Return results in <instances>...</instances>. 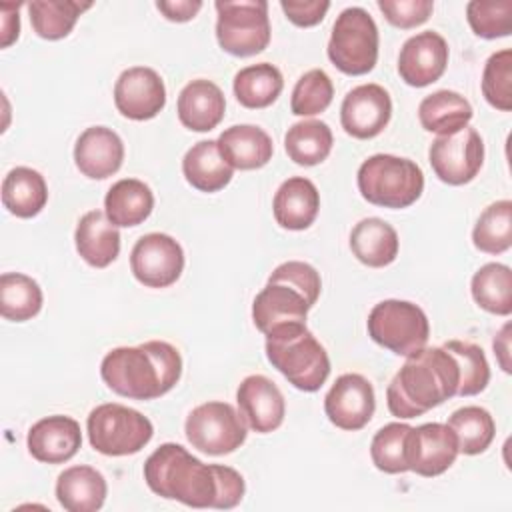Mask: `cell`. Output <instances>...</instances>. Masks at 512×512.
<instances>
[{
    "instance_id": "cell-1",
    "label": "cell",
    "mask_w": 512,
    "mask_h": 512,
    "mask_svg": "<svg viewBox=\"0 0 512 512\" xmlns=\"http://www.w3.org/2000/svg\"><path fill=\"white\" fill-rule=\"evenodd\" d=\"M148 488L168 500L190 508L230 510L244 496V478L230 466L204 464L184 446L166 442L144 462Z\"/></svg>"
},
{
    "instance_id": "cell-2",
    "label": "cell",
    "mask_w": 512,
    "mask_h": 512,
    "mask_svg": "<svg viewBox=\"0 0 512 512\" xmlns=\"http://www.w3.org/2000/svg\"><path fill=\"white\" fill-rule=\"evenodd\" d=\"M182 374V356L170 342L148 340L140 346L110 350L100 364V376L118 396L154 400L170 392Z\"/></svg>"
},
{
    "instance_id": "cell-3",
    "label": "cell",
    "mask_w": 512,
    "mask_h": 512,
    "mask_svg": "<svg viewBox=\"0 0 512 512\" xmlns=\"http://www.w3.org/2000/svg\"><path fill=\"white\" fill-rule=\"evenodd\" d=\"M456 360L442 346L420 348L406 356L386 388L388 410L396 418H416L458 394Z\"/></svg>"
},
{
    "instance_id": "cell-4",
    "label": "cell",
    "mask_w": 512,
    "mask_h": 512,
    "mask_svg": "<svg viewBox=\"0 0 512 512\" xmlns=\"http://www.w3.org/2000/svg\"><path fill=\"white\" fill-rule=\"evenodd\" d=\"M266 358L294 388L304 392L320 390L330 374L328 352L306 324L266 336Z\"/></svg>"
},
{
    "instance_id": "cell-5",
    "label": "cell",
    "mask_w": 512,
    "mask_h": 512,
    "mask_svg": "<svg viewBox=\"0 0 512 512\" xmlns=\"http://www.w3.org/2000/svg\"><path fill=\"white\" fill-rule=\"evenodd\" d=\"M358 190L364 200L384 208H408L424 190L422 168L394 154H374L358 168Z\"/></svg>"
},
{
    "instance_id": "cell-6",
    "label": "cell",
    "mask_w": 512,
    "mask_h": 512,
    "mask_svg": "<svg viewBox=\"0 0 512 512\" xmlns=\"http://www.w3.org/2000/svg\"><path fill=\"white\" fill-rule=\"evenodd\" d=\"M86 432L96 452L104 456H128L140 452L152 440L154 426L142 412L108 402L90 410Z\"/></svg>"
},
{
    "instance_id": "cell-7",
    "label": "cell",
    "mask_w": 512,
    "mask_h": 512,
    "mask_svg": "<svg viewBox=\"0 0 512 512\" xmlns=\"http://www.w3.org/2000/svg\"><path fill=\"white\" fill-rule=\"evenodd\" d=\"M378 26L360 6L342 10L332 26L328 40V58L344 74H368L378 60Z\"/></svg>"
},
{
    "instance_id": "cell-8",
    "label": "cell",
    "mask_w": 512,
    "mask_h": 512,
    "mask_svg": "<svg viewBox=\"0 0 512 512\" xmlns=\"http://www.w3.org/2000/svg\"><path fill=\"white\" fill-rule=\"evenodd\" d=\"M216 40L232 56L246 58L262 52L270 42L268 2L264 0H218Z\"/></svg>"
},
{
    "instance_id": "cell-9",
    "label": "cell",
    "mask_w": 512,
    "mask_h": 512,
    "mask_svg": "<svg viewBox=\"0 0 512 512\" xmlns=\"http://www.w3.org/2000/svg\"><path fill=\"white\" fill-rule=\"evenodd\" d=\"M368 336L398 356H410L426 346L430 324L424 310L408 300H382L366 320Z\"/></svg>"
},
{
    "instance_id": "cell-10",
    "label": "cell",
    "mask_w": 512,
    "mask_h": 512,
    "mask_svg": "<svg viewBox=\"0 0 512 512\" xmlns=\"http://www.w3.org/2000/svg\"><path fill=\"white\" fill-rule=\"evenodd\" d=\"M184 432L192 448L222 456L238 450L246 440V422L228 402H204L196 406L184 424Z\"/></svg>"
},
{
    "instance_id": "cell-11",
    "label": "cell",
    "mask_w": 512,
    "mask_h": 512,
    "mask_svg": "<svg viewBox=\"0 0 512 512\" xmlns=\"http://www.w3.org/2000/svg\"><path fill=\"white\" fill-rule=\"evenodd\" d=\"M434 174L450 186H462L476 178L484 162V142L478 130L466 126L454 134L438 136L428 150Z\"/></svg>"
},
{
    "instance_id": "cell-12",
    "label": "cell",
    "mask_w": 512,
    "mask_h": 512,
    "mask_svg": "<svg viewBox=\"0 0 512 512\" xmlns=\"http://www.w3.org/2000/svg\"><path fill=\"white\" fill-rule=\"evenodd\" d=\"M130 270L148 288L172 286L184 270V250L168 234H144L130 252Z\"/></svg>"
},
{
    "instance_id": "cell-13",
    "label": "cell",
    "mask_w": 512,
    "mask_h": 512,
    "mask_svg": "<svg viewBox=\"0 0 512 512\" xmlns=\"http://www.w3.org/2000/svg\"><path fill=\"white\" fill-rule=\"evenodd\" d=\"M460 454L458 440L448 424L428 422L408 432L406 464L408 470L432 478L444 474Z\"/></svg>"
},
{
    "instance_id": "cell-14",
    "label": "cell",
    "mask_w": 512,
    "mask_h": 512,
    "mask_svg": "<svg viewBox=\"0 0 512 512\" xmlns=\"http://www.w3.org/2000/svg\"><path fill=\"white\" fill-rule=\"evenodd\" d=\"M376 396L368 378L350 372L336 378L324 398V412L328 420L342 430L364 428L374 414Z\"/></svg>"
},
{
    "instance_id": "cell-15",
    "label": "cell",
    "mask_w": 512,
    "mask_h": 512,
    "mask_svg": "<svg viewBox=\"0 0 512 512\" xmlns=\"http://www.w3.org/2000/svg\"><path fill=\"white\" fill-rule=\"evenodd\" d=\"M392 100L380 84H360L352 88L340 106V122L346 134L358 140L378 136L390 122Z\"/></svg>"
},
{
    "instance_id": "cell-16",
    "label": "cell",
    "mask_w": 512,
    "mask_h": 512,
    "mask_svg": "<svg viewBox=\"0 0 512 512\" xmlns=\"http://www.w3.org/2000/svg\"><path fill=\"white\" fill-rule=\"evenodd\" d=\"M114 104L124 118L150 120L166 104L164 80L148 66L126 68L114 84Z\"/></svg>"
},
{
    "instance_id": "cell-17",
    "label": "cell",
    "mask_w": 512,
    "mask_h": 512,
    "mask_svg": "<svg viewBox=\"0 0 512 512\" xmlns=\"http://www.w3.org/2000/svg\"><path fill=\"white\" fill-rule=\"evenodd\" d=\"M448 44L434 30H424L410 36L398 54V74L414 88H424L436 82L448 66Z\"/></svg>"
},
{
    "instance_id": "cell-18",
    "label": "cell",
    "mask_w": 512,
    "mask_h": 512,
    "mask_svg": "<svg viewBox=\"0 0 512 512\" xmlns=\"http://www.w3.org/2000/svg\"><path fill=\"white\" fill-rule=\"evenodd\" d=\"M310 308L308 300L292 286L266 282L252 302V320L264 336H270L278 330L306 324Z\"/></svg>"
},
{
    "instance_id": "cell-19",
    "label": "cell",
    "mask_w": 512,
    "mask_h": 512,
    "mask_svg": "<svg viewBox=\"0 0 512 512\" xmlns=\"http://www.w3.org/2000/svg\"><path fill=\"white\" fill-rule=\"evenodd\" d=\"M236 402L246 426L258 434L274 432L284 422V396L268 376H246L236 390Z\"/></svg>"
},
{
    "instance_id": "cell-20",
    "label": "cell",
    "mask_w": 512,
    "mask_h": 512,
    "mask_svg": "<svg viewBox=\"0 0 512 512\" xmlns=\"http://www.w3.org/2000/svg\"><path fill=\"white\" fill-rule=\"evenodd\" d=\"M28 452L32 458L44 464H62L68 462L82 444L80 424L62 414L46 416L32 424L26 436Z\"/></svg>"
},
{
    "instance_id": "cell-21",
    "label": "cell",
    "mask_w": 512,
    "mask_h": 512,
    "mask_svg": "<svg viewBox=\"0 0 512 512\" xmlns=\"http://www.w3.org/2000/svg\"><path fill=\"white\" fill-rule=\"evenodd\" d=\"M124 160V142L122 138L106 126L86 128L74 144V162L76 168L92 178L104 180L116 174Z\"/></svg>"
},
{
    "instance_id": "cell-22",
    "label": "cell",
    "mask_w": 512,
    "mask_h": 512,
    "mask_svg": "<svg viewBox=\"0 0 512 512\" xmlns=\"http://www.w3.org/2000/svg\"><path fill=\"white\" fill-rule=\"evenodd\" d=\"M176 110L182 126L188 130L210 132L222 122L226 100L222 90L212 80L198 78L180 90Z\"/></svg>"
},
{
    "instance_id": "cell-23",
    "label": "cell",
    "mask_w": 512,
    "mask_h": 512,
    "mask_svg": "<svg viewBox=\"0 0 512 512\" xmlns=\"http://www.w3.org/2000/svg\"><path fill=\"white\" fill-rule=\"evenodd\" d=\"M74 242L80 258L92 268H106L120 254L118 226L102 210H90L78 220Z\"/></svg>"
},
{
    "instance_id": "cell-24",
    "label": "cell",
    "mask_w": 512,
    "mask_h": 512,
    "mask_svg": "<svg viewBox=\"0 0 512 512\" xmlns=\"http://www.w3.org/2000/svg\"><path fill=\"white\" fill-rule=\"evenodd\" d=\"M320 194L312 180L292 176L280 184L274 194L272 212L286 230H306L318 216Z\"/></svg>"
},
{
    "instance_id": "cell-25",
    "label": "cell",
    "mask_w": 512,
    "mask_h": 512,
    "mask_svg": "<svg viewBox=\"0 0 512 512\" xmlns=\"http://www.w3.org/2000/svg\"><path fill=\"white\" fill-rule=\"evenodd\" d=\"M218 148L224 160L238 170H256L270 162L272 138L254 124H236L218 136Z\"/></svg>"
},
{
    "instance_id": "cell-26",
    "label": "cell",
    "mask_w": 512,
    "mask_h": 512,
    "mask_svg": "<svg viewBox=\"0 0 512 512\" xmlns=\"http://www.w3.org/2000/svg\"><path fill=\"white\" fill-rule=\"evenodd\" d=\"M106 478L92 466H70L56 480L58 504L68 512H96L106 500Z\"/></svg>"
},
{
    "instance_id": "cell-27",
    "label": "cell",
    "mask_w": 512,
    "mask_h": 512,
    "mask_svg": "<svg viewBox=\"0 0 512 512\" xmlns=\"http://www.w3.org/2000/svg\"><path fill=\"white\" fill-rule=\"evenodd\" d=\"M154 208L150 186L138 178H122L110 186L104 196V212L118 228L142 224Z\"/></svg>"
},
{
    "instance_id": "cell-28",
    "label": "cell",
    "mask_w": 512,
    "mask_h": 512,
    "mask_svg": "<svg viewBox=\"0 0 512 512\" xmlns=\"http://www.w3.org/2000/svg\"><path fill=\"white\" fill-rule=\"evenodd\" d=\"M350 250L364 266L384 268L398 256V234L382 218H362L350 232Z\"/></svg>"
},
{
    "instance_id": "cell-29",
    "label": "cell",
    "mask_w": 512,
    "mask_h": 512,
    "mask_svg": "<svg viewBox=\"0 0 512 512\" xmlns=\"http://www.w3.org/2000/svg\"><path fill=\"white\" fill-rule=\"evenodd\" d=\"M182 172L192 188L218 192L232 180L234 168L220 154L216 140H200L184 154Z\"/></svg>"
},
{
    "instance_id": "cell-30",
    "label": "cell",
    "mask_w": 512,
    "mask_h": 512,
    "mask_svg": "<svg viewBox=\"0 0 512 512\" xmlns=\"http://www.w3.org/2000/svg\"><path fill=\"white\" fill-rule=\"evenodd\" d=\"M48 202V186L44 176L28 166L12 168L2 180V204L18 218H32L42 212Z\"/></svg>"
},
{
    "instance_id": "cell-31",
    "label": "cell",
    "mask_w": 512,
    "mask_h": 512,
    "mask_svg": "<svg viewBox=\"0 0 512 512\" xmlns=\"http://www.w3.org/2000/svg\"><path fill=\"white\" fill-rule=\"evenodd\" d=\"M472 116L474 112L470 102L454 90L432 92L418 106L422 128L438 136H448L466 128Z\"/></svg>"
},
{
    "instance_id": "cell-32",
    "label": "cell",
    "mask_w": 512,
    "mask_h": 512,
    "mask_svg": "<svg viewBox=\"0 0 512 512\" xmlns=\"http://www.w3.org/2000/svg\"><path fill=\"white\" fill-rule=\"evenodd\" d=\"M234 96L244 108H266L270 106L284 88L282 72L270 62L250 64L236 72L234 82Z\"/></svg>"
},
{
    "instance_id": "cell-33",
    "label": "cell",
    "mask_w": 512,
    "mask_h": 512,
    "mask_svg": "<svg viewBox=\"0 0 512 512\" xmlns=\"http://www.w3.org/2000/svg\"><path fill=\"white\" fill-rule=\"evenodd\" d=\"M332 144V130L322 120H300L292 124L284 136L288 158L300 166H316L324 162Z\"/></svg>"
},
{
    "instance_id": "cell-34",
    "label": "cell",
    "mask_w": 512,
    "mask_h": 512,
    "mask_svg": "<svg viewBox=\"0 0 512 512\" xmlns=\"http://www.w3.org/2000/svg\"><path fill=\"white\" fill-rule=\"evenodd\" d=\"M474 302L496 316L512 312V270L500 262L484 264L470 282Z\"/></svg>"
},
{
    "instance_id": "cell-35",
    "label": "cell",
    "mask_w": 512,
    "mask_h": 512,
    "mask_svg": "<svg viewBox=\"0 0 512 512\" xmlns=\"http://www.w3.org/2000/svg\"><path fill=\"white\" fill-rule=\"evenodd\" d=\"M92 2L78 0H34L28 2L30 24L44 40H60L72 32L78 16L88 10Z\"/></svg>"
},
{
    "instance_id": "cell-36",
    "label": "cell",
    "mask_w": 512,
    "mask_h": 512,
    "mask_svg": "<svg viewBox=\"0 0 512 512\" xmlns=\"http://www.w3.org/2000/svg\"><path fill=\"white\" fill-rule=\"evenodd\" d=\"M42 290L38 282L22 272H4L0 276V314L12 322H26L42 308Z\"/></svg>"
},
{
    "instance_id": "cell-37",
    "label": "cell",
    "mask_w": 512,
    "mask_h": 512,
    "mask_svg": "<svg viewBox=\"0 0 512 512\" xmlns=\"http://www.w3.org/2000/svg\"><path fill=\"white\" fill-rule=\"evenodd\" d=\"M448 426L458 440V450L466 456L482 454L494 440L496 424L492 414L480 406H464L452 412Z\"/></svg>"
},
{
    "instance_id": "cell-38",
    "label": "cell",
    "mask_w": 512,
    "mask_h": 512,
    "mask_svg": "<svg viewBox=\"0 0 512 512\" xmlns=\"http://www.w3.org/2000/svg\"><path fill=\"white\" fill-rule=\"evenodd\" d=\"M472 242L480 252L502 254L512 246V202L496 200L484 208L472 230Z\"/></svg>"
},
{
    "instance_id": "cell-39",
    "label": "cell",
    "mask_w": 512,
    "mask_h": 512,
    "mask_svg": "<svg viewBox=\"0 0 512 512\" xmlns=\"http://www.w3.org/2000/svg\"><path fill=\"white\" fill-rule=\"evenodd\" d=\"M452 354L458 366L460 384L456 396H476L490 382V366L484 356V350L466 340H448L444 346Z\"/></svg>"
},
{
    "instance_id": "cell-40",
    "label": "cell",
    "mask_w": 512,
    "mask_h": 512,
    "mask_svg": "<svg viewBox=\"0 0 512 512\" xmlns=\"http://www.w3.org/2000/svg\"><path fill=\"white\" fill-rule=\"evenodd\" d=\"M412 426L404 422H390L382 426L370 444V456L374 466L386 474L408 472L406 464V444Z\"/></svg>"
},
{
    "instance_id": "cell-41",
    "label": "cell",
    "mask_w": 512,
    "mask_h": 512,
    "mask_svg": "<svg viewBox=\"0 0 512 512\" xmlns=\"http://www.w3.org/2000/svg\"><path fill=\"white\" fill-rule=\"evenodd\" d=\"M332 96L334 86L330 76L320 68H312L296 80L290 98V110L296 116H316L330 106Z\"/></svg>"
},
{
    "instance_id": "cell-42",
    "label": "cell",
    "mask_w": 512,
    "mask_h": 512,
    "mask_svg": "<svg viewBox=\"0 0 512 512\" xmlns=\"http://www.w3.org/2000/svg\"><path fill=\"white\" fill-rule=\"evenodd\" d=\"M482 94L486 102L502 112L512 108V50L504 48L494 54L484 64L482 72Z\"/></svg>"
},
{
    "instance_id": "cell-43",
    "label": "cell",
    "mask_w": 512,
    "mask_h": 512,
    "mask_svg": "<svg viewBox=\"0 0 512 512\" xmlns=\"http://www.w3.org/2000/svg\"><path fill=\"white\" fill-rule=\"evenodd\" d=\"M466 18L480 38H502L512 32V0H472L466 4Z\"/></svg>"
},
{
    "instance_id": "cell-44",
    "label": "cell",
    "mask_w": 512,
    "mask_h": 512,
    "mask_svg": "<svg viewBox=\"0 0 512 512\" xmlns=\"http://www.w3.org/2000/svg\"><path fill=\"white\" fill-rule=\"evenodd\" d=\"M268 282H282L292 286L308 300L310 306L316 304L322 290V280L318 270L312 264L300 262V260H288L276 266L274 272L268 276Z\"/></svg>"
},
{
    "instance_id": "cell-45",
    "label": "cell",
    "mask_w": 512,
    "mask_h": 512,
    "mask_svg": "<svg viewBox=\"0 0 512 512\" xmlns=\"http://www.w3.org/2000/svg\"><path fill=\"white\" fill-rule=\"evenodd\" d=\"M378 8L392 26L408 30L424 24L430 18L434 10V2L432 0H378Z\"/></svg>"
},
{
    "instance_id": "cell-46",
    "label": "cell",
    "mask_w": 512,
    "mask_h": 512,
    "mask_svg": "<svg viewBox=\"0 0 512 512\" xmlns=\"http://www.w3.org/2000/svg\"><path fill=\"white\" fill-rule=\"evenodd\" d=\"M280 8L284 10L286 18L300 26V28H310V26H316L324 20L328 8H330V2L326 0H282L280 2Z\"/></svg>"
},
{
    "instance_id": "cell-47",
    "label": "cell",
    "mask_w": 512,
    "mask_h": 512,
    "mask_svg": "<svg viewBox=\"0 0 512 512\" xmlns=\"http://www.w3.org/2000/svg\"><path fill=\"white\" fill-rule=\"evenodd\" d=\"M156 8L164 14V18L172 22H188L200 12L202 2L200 0H160L156 2Z\"/></svg>"
},
{
    "instance_id": "cell-48",
    "label": "cell",
    "mask_w": 512,
    "mask_h": 512,
    "mask_svg": "<svg viewBox=\"0 0 512 512\" xmlns=\"http://www.w3.org/2000/svg\"><path fill=\"white\" fill-rule=\"evenodd\" d=\"M18 8L20 4H8L2 2L0 4V14H2V40L0 46L8 48L20 34V16H18Z\"/></svg>"
},
{
    "instance_id": "cell-49",
    "label": "cell",
    "mask_w": 512,
    "mask_h": 512,
    "mask_svg": "<svg viewBox=\"0 0 512 512\" xmlns=\"http://www.w3.org/2000/svg\"><path fill=\"white\" fill-rule=\"evenodd\" d=\"M510 322H506L498 334L494 336V342H492V348H494V354H496V360L500 364V368L510 374L512 372V366H510Z\"/></svg>"
}]
</instances>
